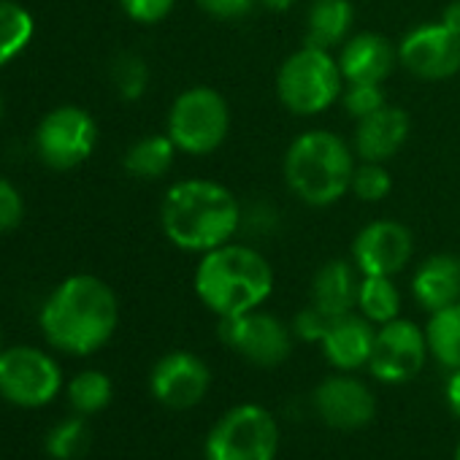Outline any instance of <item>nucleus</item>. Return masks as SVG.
Returning a JSON list of instances; mask_svg holds the SVG:
<instances>
[{
    "label": "nucleus",
    "instance_id": "obj_22",
    "mask_svg": "<svg viewBox=\"0 0 460 460\" xmlns=\"http://www.w3.org/2000/svg\"><path fill=\"white\" fill-rule=\"evenodd\" d=\"M176 144L171 136H146L136 141L125 155V171L138 179H160L171 171L176 160Z\"/></svg>",
    "mask_w": 460,
    "mask_h": 460
},
{
    "label": "nucleus",
    "instance_id": "obj_13",
    "mask_svg": "<svg viewBox=\"0 0 460 460\" xmlns=\"http://www.w3.org/2000/svg\"><path fill=\"white\" fill-rule=\"evenodd\" d=\"M398 63L417 79H449L460 71V36L449 33L441 22H425L401 39Z\"/></svg>",
    "mask_w": 460,
    "mask_h": 460
},
{
    "label": "nucleus",
    "instance_id": "obj_15",
    "mask_svg": "<svg viewBox=\"0 0 460 460\" xmlns=\"http://www.w3.org/2000/svg\"><path fill=\"white\" fill-rule=\"evenodd\" d=\"M314 411L325 425L336 430H358L374 417L376 398L360 379L339 374L328 376L314 390Z\"/></svg>",
    "mask_w": 460,
    "mask_h": 460
},
{
    "label": "nucleus",
    "instance_id": "obj_32",
    "mask_svg": "<svg viewBox=\"0 0 460 460\" xmlns=\"http://www.w3.org/2000/svg\"><path fill=\"white\" fill-rule=\"evenodd\" d=\"M331 325V317H325L317 306H306L296 314L293 320V336L301 339V341H312V344H320L325 331Z\"/></svg>",
    "mask_w": 460,
    "mask_h": 460
},
{
    "label": "nucleus",
    "instance_id": "obj_21",
    "mask_svg": "<svg viewBox=\"0 0 460 460\" xmlns=\"http://www.w3.org/2000/svg\"><path fill=\"white\" fill-rule=\"evenodd\" d=\"M352 20L349 0H314L306 14V44L320 49L341 47L349 39Z\"/></svg>",
    "mask_w": 460,
    "mask_h": 460
},
{
    "label": "nucleus",
    "instance_id": "obj_3",
    "mask_svg": "<svg viewBox=\"0 0 460 460\" xmlns=\"http://www.w3.org/2000/svg\"><path fill=\"white\" fill-rule=\"evenodd\" d=\"M271 290L274 271L269 261L247 244L227 242L206 252L195 269V293L219 320L261 309Z\"/></svg>",
    "mask_w": 460,
    "mask_h": 460
},
{
    "label": "nucleus",
    "instance_id": "obj_25",
    "mask_svg": "<svg viewBox=\"0 0 460 460\" xmlns=\"http://www.w3.org/2000/svg\"><path fill=\"white\" fill-rule=\"evenodd\" d=\"M33 36V20L31 14L12 4V0H0V66L14 60Z\"/></svg>",
    "mask_w": 460,
    "mask_h": 460
},
{
    "label": "nucleus",
    "instance_id": "obj_2",
    "mask_svg": "<svg viewBox=\"0 0 460 460\" xmlns=\"http://www.w3.org/2000/svg\"><path fill=\"white\" fill-rule=\"evenodd\" d=\"M117 296L103 279L90 274L66 279L41 312L47 339L71 355H90L101 349L117 331Z\"/></svg>",
    "mask_w": 460,
    "mask_h": 460
},
{
    "label": "nucleus",
    "instance_id": "obj_23",
    "mask_svg": "<svg viewBox=\"0 0 460 460\" xmlns=\"http://www.w3.org/2000/svg\"><path fill=\"white\" fill-rule=\"evenodd\" d=\"M425 336H428L430 355L444 368L449 371L460 368V301L447 309L433 312L428 320Z\"/></svg>",
    "mask_w": 460,
    "mask_h": 460
},
{
    "label": "nucleus",
    "instance_id": "obj_29",
    "mask_svg": "<svg viewBox=\"0 0 460 460\" xmlns=\"http://www.w3.org/2000/svg\"><path fill=\"white\" fill-rule=\"evenodd\" d=\"M111 79H114V87H117L119 98L138 101L149 87V68L138 55H119L114 60Z\"/></svg>",
    "mask_w": 460,
    "mask_h": 460
},
{
    "label": "nucleus",
    "instance_id": "obj_33",
    "mask_svg": "<svg viewBox=\"0 0 460 460\" xmlns=\"http://www.w3.org/2000/svg\"><path fill=\"white\" fill-rule=\"evenodd\" d=\"M176 0H119V6L125 9V14L133 22L141 25H155L160 20H165L171 14Z\"/></svg>",
    "mask_w": 460,
    "mask_h": 460
},
{
    "label": "nucleus",
    "instance_id": "obj_1",
    "mask_svg": "<svg viewBox=\"0 0 460 460\" xmlns=\"http://www.w3.org/2000/svg\"><path fill=\"white\" fill-rule=\"evenodd\" d=\"M160 222L173 247L206 255L242 230V200L219 181L184 179L165 192Z\"/></svg>",
    "mask_w": 460,
    "mask_h": 460
},
{
    "label": "nucleus",
    "instance_id": "obj_31",
    "mask_svg": "<svg viewBox=\"0 0 460 460\" xmlns=\"http://www.w3.org/2000/svg\"><path fill=\"white\" fill-rule=\"evenodd\" d=\"M277 225H279V211L274 208L271 200L261 198L252 203H242V230H247V234L269 236Z\"/></svg>",
    "mask_w": 460,
    "mask_h": 460
},
{
    "label": "nucleus",
    "instance_id": "obj_30",
    "mask_svg": "<svg viewBox=\"0 0 460 460\" xmlns=\"http://www.w3.org/2000/svg\"><path fill=\"white\" fill-rule=\"evenodd\" d=\"M341 103H344V111H347L352 119H363V117L379 111L382 106H387V98H385L382 84L358 82V84H344Z\"/></svg>",
    "mask_w": 460,
    "mask_h": 460
},
{
    "label": "nucleus",
    "instance_id": "obj_4",
    "mask_svg": "<svg viewBox=\"0 0 460 460\" xmlns=\"http://www.w3.org/2000/svg\"><path fill=\"white\" fill-rule=\"evenodd\" d=\"M355 152L331 130H306L285 152V181L306 206H333L349 187L355 173Z\"/></svg>",
    "mask_w": 460,
    "mask_h": 460
},
{
    "label": "nucleus",
    "instance_id": "obj_5",
    "mask_svg": "<svg viewBox=\"0 0 460 460\" xmlns=\"http://www.w3.org/2000/svg\"><path fill=\"white\" fill-rule=\"evenodd\" d=\"M344 76L331 49L301 47L277 71V95L298 117H314L333 106L344 93Z\"/></svg>",
    "mask_w": 460,
    "mask_h": 460
},
{
    "label": "nucleus",
    "instance_id": "obj_12",
    "mask_svg": "<svg viewBox=\"0 0 460 460\" xmlns=\"http://www.w3.org/2000/svg\"><path fill=\"white\" fill-rule=\"evenodd\" d=\"M414 252L411 230L398 219L368 222L352 242V263L360 277H395Z\"/></svg>",
    "mask_w": 460,
    "mask_h": 460
},
{
    "label": "nucleus",
    "instance_id": "obj_24",
    "mask_svg": "<svg viewBox=\"0 0 460 460\" xmlns=\"http://www.w3.org/2000/svg\"><path fill=\"white\" fill-rule=\"evenodd\" d=\"M358 309L374 325H385L395 320L401 312V296L398 288L393 285V277H360Z\"/></svg>",
    "mask_w": 460,
    "mask_h": 460
},
{
    "label": "nucleus",
    "instance_id": "obj_37",
    "mask_svg": "<svg viewBox=\"0 0 460 460\" xmlns=\"http://www.w3.org/2000/svg\"><path fill=\"white\" fill-rule=\"evenodd\" d=\"M447 403L460 417V368H455L449 382H447Z\"/></svg>",
    "mask_w": 460,
    "mask_h": 460
},
{
    "label": "nucleus",
    "instance_id": "obj_11",
    "mask_svg": "<svg viewBox=\"0 0 460 460\" xmlns=\"http://www.w3.org/2000/svg\"><path fill=\"white\" fill-rule=\"evenodd\" d=\"M98 141V130L93 117L79 106H60L49 111L36 133L39 152L52 168H74L84 163Z\"/></svg>",
    "mask_w": 460,
    "mask_h": 460
},
{
    "label": "nucleus",
    "instance_id": "obj_6",
    "mask_svg": "<svg viewBox=\"0 0 460 460\" xmlns=\"http://www.w3.org/2000/svg\"><path fill=\"white\" fill-rule=\"evenodd\" d=\"M230 130V109L225 98L211 87L184 90L168 111V136L179 152L211 155L217 152Z\"/></svg>",
    "mask_w": 460,
    "mask_h": 460
},
{
    "label": "nucleus",
    "instance_id": "obj_39",
    "mask_svg": "<svg viewBox=\"0 0 460 460\" xmlns=\"http://www.w3.org/2000/svg\"><path fill=\"white\" fill-rule=\"evenodd\" d=\"M455 460H460V444H457V449H455Z\"/></svg>",
    "mask_w": 460,
    "mask_h": 460
},
{
    "label": "nucleus",
    "instance_id": "obj_26",
    "mask_svg": "<svg viewBox=\"0 0 460 460\" xmlns=\"http://www.w3.org/2000/svg\"><path fill=\"white\" fill-rule=\"evenodd\" d=\"M111 379L103 371H82L74 376L68 387V398L76 411L82 414H95L109 406L111 401Z\"/></svg>",
    "mask_w": 460,
    "mask_h": 460
},
{
    "label": "nucleus",
    "instance_id": "obj_27",
    "mask_svg": "<svg viewBox=\"0 0 460 460\" xmlns=\"http://www.w3.org/2000/svg\"><path fill=\"white\" fill-rule=\"evenodd\" d=\"M90 441H93V436H90L87 422L79 417H71V420H63L60 425H55L49 430L47 452L55 460H76L90 449Z\"/></svg>",
    "mask_w": 460,
    "mask_h": 460
},
{
    "label": "nucleus",
    "instance_id": "obj_9",
    "mask_svg": "<svg viewBox=\"0 0 460 460\" xmlns=\"http://www.w3.org/2000/svg\"><path fill=\"white\" fill-rule=\"evenodd\" d=\"M428 336L411 320H390L379 325L368 358V371L385 385H403L414 379L428 360Z\"/></svg>",
    "mask_w": 460,
    "mask_h": 460
},
{
    "label": "nucleus",
    "instance_id": "obj_19",
    "mask_svg": "<svg viewBox=\"0 0 460 460\" xmlns=\"http://www.w3.org/2000/svg\"><path fill=\"white\" fill-rule=\"evenodd\" d=\"M411 296L425 312H438L460 301V258L457 255H430L422 261L411 277Z\"/></svg>",
    "mask_w": 460,
    "mask_h": 460
},
{
    "label": "nucleus",
    "instance_id": "obj_36",
    "mask_svg": "<svg viewBox=\"0 0 460 460\" xmlns=\"http://www.w3.org/2000/svg\"><path fill=\"white\" fill-rule=\"evenodd\" d=\"M449 33L460 36V0H452V4H447V9L441 12V20H438Z\"/></svg>",
    "mask_w": 460,
    "mask_h": 460
},
{
    "label": "nucleus",
    "instance_id": "obj_34",
    "mask_svg": "<svg viewBox=\"0 0 460 460\" xmlns=\"http://www.w3.org/2000/svg\"><path fill=\"white\" fill-rule=\"evenodd\" d=\"M20 219H22V198L12 181L0 179V234L17 227Z\"/></svg>",
    "mask_w": 460,
    "mask_h": 460
},
{
    "label": "nucleus",
    "instance_id": "obj_28",
    "mask_svg": "<svg viewBox=\"0 0 460 460\" xmlns=\"http://www.w3.org/2000/svg\"><path fill=\"white\" fill-rule=\"evenodd\" d=\"M358 200L363 203H379L390 195L393 190V176L390 171L385 168V163H363L355 165V173H352V187Z\"/></svg>",
    "mask_w": 460,
    "mask_h": 460
},
{
    "label": "nucleus",
    "instance_id": "obj_35",
    "mask_svg": "<svg viewBox=\"0 0 460 460\" xmlns=\"http://www.w3.org/2000/svg\"><path fill=\"white\" fill-rule=\"evenodd\" d=\"M258 0H198V6L217 20H242L255 9Z\"/></svg>",
    "mask_w": 460,
    "mask_h": 460
},
{
    "label": "nucleus",
    "instance_id": "obj_14",
    "mask_svg": "<svg viewBox=\"0 0 460 460\" xmlns=\"http://www.w3.org/2000/svg\"><path fill=\"white\" fill-rule=\"evenodd\" d=\"M211 385V371L208 366L192 355V352H168L163 355L149 376V387L152 395L176 411L192 409L203 401V395L208 393Z\"/></svg>",
    "mask_w": 460,
    "mask_h": 460
},
{
    "label": "nucleus",
    "instance_id": "obj_7",
    "mask_svg": "<svg viewBox=\"0 0 460 460\" xmlns=\"http://www.w3.org/2000/svg\"><path fill=\"white\" fill-rule=\"evenodd\" d=\"M279 452V425L258 403L225 411L206 438V460H274Z\"/></svg>",
    "mask_w": 460,
    "mask_h": 460
},
{
    "label": "nucleus",
    "instance_id": "obj_17",
    "mask_svg": "<svg viewBox=\"0 0 460 460\" xmlns=\"http://www.w3.org/2000/svg\"><path fill=\"white\" fill-rule=\"evenodd\" d=\"M336 60L347 84H382L398 63V47L379 33H358L341 44Z\"/></svg>",
    "mask_w": 460,
    "mask_h": 460
},
{
    "label": "nucleus",
    "instance_id": "obj_10",
    "mask_svg": "<svg viewBox=\"0 0 460 460\" xmlns=\"http://www.w3.org/2000/svg\"><path fill=\"white\" fill-rule=\"evenodd\" d=\"M63 374L58 363L33 347L0 352V393L20 406H44L60 390Z\"/></svg>",
    "mask_w": 460,
    "mask_h": 460
},
{
    "label": "nucleus",
    "instance_id": "obj_20",
    "mask_svg": "<svg viewBox=\"0 0 460 460\" xmlns=\"http://www.w3.org/2000/svg\"><path fill=\"white\" fill-rule=\"evenodd\" d=\"M358 269L349 261H328L320 266L312 282V306H317L325 317L336 320L349 314L358 306Z\"/></svg>",
    "mask_w": 460,
    "mask_h": 460
},
{
    "label": "nucleus",
    "instance_id": "obj_16",
    "mask_svg": "<svg viewBox=\"0 0 460 460\" xmlns=\"http://www.w3.org/2000/svg\"><path fill=\"white\" fill-rule=\"evenodd\" d=\"M411 119L401 106H382L379 111L358 119L352 152L363 163H387L406 144Z\"/></svg>",
    "mask_w": 460,
    "mask_h": 460
},
{
    "label": "nucleus",
    "instance_id": "obj_8",
    "mask_svg": "<svg viewBox=\"0 0 460 460\" xmlns=\"http://www.w3.org/2000/svg\"><path fill=\"white\" fill-rule=\"evenodd\" d=\"M217 333L236 355L261 368H274L285 363L293 347V331L282 320L261 309L236 317H222Z\"/></svg>",
    "mask_w": 460,
    "mask_h": 460
},
{
    "label": "nucleus",
    "instance_id": "obj_18",
    "mask_svg": "<svg viewBox=\"0 0 460 460\" xmlns=\"http://www.w3.org/2000/svg\"><path fill=\"white\" fill-rule=\"evenodd\" d=\"M374 323H368L363 314H344L331 320L320 347L328 363L339 371H355L368 366L371 347H374Z\"/></svg>",
    "mask_w": 460,
    "mask_h": 460
},
{
    "label": "nucleus",
    "instance_id": "obj_40",
    "mask_svg": "<svg viewBox=\"0 0 460 460\" xmlns=\"http://www.w3.org/2000/svg\"><path fill=\"white\" fill-rule=\"evenodd\" d=\"M0 117H4V98H0Z\"/></svg>",
    "mask_w": 460,
    "mask_h": 460
},
{
    "label": "nucleus",
    "instance_id": "obj_38",
    "mask_svg": "<svg viewBox=\"0 0 460 460\" xmlns=\"http://www.w3.org/2000/svg\"><path fill=\"white\" fill-rule=\"evenodd\" d=\"M258 4H263L269 12H290L296 0H258Z\"/></svg>",
    "mask_w": 460,
    "mask_h": 460
}]
</instances>
